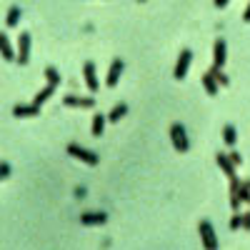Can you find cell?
<instances>
[{"mask_svg":"<svg viewBox=\"0 0 250 250\" xmlns=\"http://www.w3.org/2000/svg\"><path fill=\"white\" fill-rule=\"evenodd\" d=\"M240 203H250V180L238 183V178H235V180H230V208L238 210Z\"/></svg>","mask_w":250,"mask_h":250,"instance_id":"obj_1","label":"cell"},{"mask_svg":"<svg viewBox=\"0 0 250 250\" xmlns=\"http://www.w3.org/2000/svg\"><path fill=\"white\" fill-rule=\"evenodd\" d=\"M65 150H68L70 158H75V160H80V163L90 165V168H95V165L100 163V155H98V153H93V150H88V148H83V145H78V143H70Z\"/></svg>","mask_w":250,"mask_h":250,"instance_id":"obj_2","label":"cell"},{"mask_svg":"<svg viewBox=\"0 0 250 250\" xmlns=\"http://www.w3.org/2000/svg\"><path fill=\"white\" fill-rule=\"evenodd\" d=\"M170 140H173V148L180 155L190 150V140H188V133H185V125L183 123H173L170 125Z\"/></svg>","mask_w":250,"mask_h":250,"instance_id":"obj_3","label":"cell"},{"mask_svg":"<svg viewBox=\"0 0 250 250\" xmlns=\"http://www.w3.org/2000/svg\"><path fill=\"white\" fill-rule=\"evenodd\" d=\"M198 233H200V240H203V245H205L208 250H215V248L220 245V240H218V235H215V228L208 223V220H200V223H198Z\"/></svg>","mask_w":250,"mask_h":250,"instance_id":"obj_4","label":"cell"},{"mask_svg":"<svg viewBox=\"0 0 250 250\" xmlns=\"http://www.w3.org/2000/svg\"><path fill=\"white\" fill-rule=\"evenodd\" d=\"M190 62H193V53L188 50V48H183V50H180V58H178V62H175L173 78H175V80H183V78L188 75V68H190Z\"/></svg>","mask_w":250,"mask_h":250,"instance_id":"obj_5","label":"cell"},{"mask_svg":"<svg viewBox=\"0 0 250 250\" xmlns=\"http://www.w3.org/2000/svg\"><path fill=\"white\" fill-rule=\"evenodd\" d=\"M30 60V33H20L18 38V62L20 65H28Z\"/></svg>","mask_w":250,"mask_h":250,"instance_id":"obj_6","label":"cell"},{"mask_svg":"<svg viewBox=\"0 0 250 250\" xmlns=\"http://www.w3.org/2000/svg\"><path fill=\"white\" fill-rule=\"evenodd\" d=\"M123 70H125V62H123L120 58H115V60L110 62V70H108V78H105V85H108V88H115V85H118Z\"/></svg>","mask_w":250,"mask_h":250,"instance_id":"obj_7","label":"cell"},{"mask_svg":"<svg viewBox=\"0 0 250 250\" xmlns=\"http://www.w3.org/2000/svg\"><path fill=\"white\" fill-rule=\"evenodd\" d=\"M215 163L220 165V170H223V173H225L228 178H230V180H235V178H238V175H235L238 165H235V163L230 160V155H225V153H218V155H215Z\"/></svg>","mask_w":250,"mask_h":250,"instance_id":"obj_8","label":"cell"},{"mask_svg":"<svg viewBox=\"0 0 250 250\" xmlns=\"http://www.w3.org/2000/svg\"><path fill=\"white\" fill-rule=\"evenodd\" d=\"M62 105H68V108H95V100L93 98H80V95H65L62 98Z\"/></svg>","mask_w":250,"mask_h":250,"instance_id":"obj_9","label":"cell"},{"mask_svg":"<svg viewBox=\"0 0 250 250\" xmlns=\"http://www.w3.org/2000/svg\"><path fill=\"white\" fill-rule=\"evenodd\" d=\"M105 223H108V215H105V213H95V210H90V213H83V215H80V225H85V228L105 225Z\"/></svg>","mask_w":250,"mask_h":250,"instance_id":"obj_10","label":"cell"},{"mask_svg":"<svg viewBox=\"0 0 250 250\" xmlns=\"http://www.w3.org/2000/svg\"><path fill=\"white\" fill-rule=\"evenodd\" d=\"M83 75H85V85H88V90L90 93H98V88H100V83H98V75H95V65L88 60L85 65H83Z\"/></svg>","mask_w":250,"mask_h":250,"instance_id":"obj_11","label":"cell"},{"mask_svg":"<svg viewBox=\"0 0 250 250\" xmlns=\"http://www.w3.org/2000/svg\"><path fill=\"white\" fill-rule=\"evenodd\" d=\"M200 80H203V88H205L208 95H218L220 93V83H218V78H215L213 70H205Z\"/></svg>","mask_w":250,"mask_h":250,"instance_id":"obj_12","label":"cell"},{"mask_svg":"<svg viewBox=\"0 0 250 250\" xmlns=\"http://www.w3.org/2000/svg\"><path fill=\"white\" fill-rule=\"evenodd\" d=\"M13 115L15 118H35V115H40V105H38V103H30V105L18 103V105L13 108Z\"/></svg>","mask_w":250,"mask_h":250,"instance_id":"obj_13","label":"cell"},{"mask_svg":"<svg viewBox=\"0 0 250 250\" xmlns=\"http://www.w3.org/2000/svg\"><path fill=\"white\" fill-rule=\"evenodd\" d=\"M225 50H228V48H225V40L218 38L215 45H213V65H220V68L225 65Z\"/></svg>","mask_w":250,"mask_h":250,"instance_id":"obj_14","label":"cell"},{"mask_svg":"<svg viewBox=\"0 0 250 250\" xmlns=\"http://www.w3.org/2000/svg\"><path fill=\"white\" fill-rule=\"evenodd\" d=\"M105 123H108V115H93V125H90V133L95 138L103 135V130H105Z\"/></svg>","mask_w":250,"mask_h":250,"instance_id":"obj_15","label":"cell"},{"mask_svg":"<svg viewBox=\"0 0 250 250\" xmlns=\"http://www.w3.org/2000/svg\"><path fill=\"white\" fill-rule=\"evenodd\" d=\"M20 18H23V10H20L18 5H13V8L8 10V18H5V25H8V28H15V25L20 23Z\"/></svg>","mask_w":250,"mask_h":250,"instance_id":"obj_16","label":"cell"},{"mask_svg":"<svg viewBox=\"0 0 250 250\" xmlns=\"http://www.w3.org/2000/svg\"><path fill=\"white\" fill-rule=\"evenodd\" d=\"M0 48H3V58L10 62V60H18V55L13 53V48H10V40H8V35H0Z\"/></svg>","mask_w":250,"mask_h":250,"instance_id":"obj_17","label":"cell"},{"mask_svg":"<svg viewBox=\"0 0 250 250\" xmlns=\"http://www.w3.org/2000/svg\"><path fill=\"white\" fill-rule=\"evenodd\" d=\"M55 88H58V85H50V83H48V85H45L43 90H38V95L33 98V103H38V105H43V103H45V100H48V98L55 93Z\"/></svg>","mask_w":250,"mask_h":250,"instance_id":"obj_18","label":"cell"},{"mask_svg":"<svg viewBox=\"0 0 250 250\" xmlns=\"http://www.w3.org/2000/svg\"><path fill=\"white\" fill-rule=\"evenodd\" d=\"M125 113H128V105H125V103H118V105L108 113V120L110 123H118L120 118H125Z\"/></svg>","mask_w":250,"mask_h":250,"instance_id":"obj_19","label":"cell"},{"mask_svg":"<svg viewBox=\"0 0 250 250\" xmlns=\"http://www.w3.org/2000/svg\"><path fill=\"white\" fill-rule=\"evenodd\" d=\"M223 140L228 145H235L238 143V130L233 128V125H225V128H223Z\"/></svg>","mask_w":250,"mask_h":250,"instance_id":"obj_20","label":"cell"},{"mask_svg":"<svg viewBox=\"0 0 250 250\" xmlns=\"http://www.w3.org/2000/svg\"><path fill=\"white\" fill-rule=\"evenodd\" d=\"M45 80L50 83V85H60V83H62V75H60L53 65H48V68H45Z\"/></svg>","mask_w":250,"mask_h":250,"instance_id":"obj_21","label":"cell"},{"mask_svg":"<svg viewBox=\"0 0 250 250\" xmlns=\"http://www.w3.org/2000/svg\"><path fill=\"white\" fill-rule=\"evenodd\" d=\"M210 70L215 73V78H218V83H220V85H223V88H228V85H230V78H228V75L223 73V68H220V65H213Z\"/></svg>","mask_w":250,"mask_h":250,"instance_id":"obj_22","label":"cell"},{"mask_svg":"<svg viewBox=\"0 0 250 250\" xmlns=\"http://www.w3.org/2000/svg\"><path fill=\"white\" fill-rule=\"evenodd\" d=\"M240 228H243V215L235 213V215L230 218V230H240Z\"/></svg>","mask_w":250,"mask_h":250,"instance_id":"obj_23","label":"cell"},{"mask_svg":"<svg viewBox=\"0 0 250 250\" xmlns=\"http://www.w3.org/2000/svg\"><path fill=\"white\" fill-rule=\"evenodd\" d=\"M0 178H3V180L10 178V163H5V160L0 163Z\"/></svg>","mask_w":250,"mask_h":250,"instance_id":"obj_24","label":"cell"},{"mask_svg":"<svg viewBox=\"0 0 250 250\" xmlns=\"http://www.w3.org/2000/svg\"><path fill=\"white\" fill-rule=\"evenodd\" d=\"M73 195H75L78 200H83V198H85V195H88V190H85V188H83V185H78V188H75V190H73Z\"/></svg>","mask_w":250,"mask_h":250,"instance_id":"obj_25","label":"cell"},{"mask_svg":"<svg viewBox=\"0 0 250 250\" xmlns=\"http://www.w3.org/2000/svg\"><path fill=\"white\" fill-rule=\"evenodd\" d=\"M228 155H230V160H233L235 165H243V155H240V153H235V150H233V153H228Z\"/></svg>","mask_w":250,"mask_h":250,"instance_id":"obj_26","label":"cell"},{"mask_svg":"<svg viewBox=\"0 0 250 250\" xmlns=\"http://www.w3.org/2000/svg\"><path fill=\"white\" fill-rule=\"evenodd\" d=\"M243 230H250V213H243Z\"/></svg>","mask_w":250,"mask_h":250,"instance_id":"obj_27","label":"cell"},{"mask_svg":"<svg viewBox=\"0 0 250 250\" xmlns=\"http://www.w3.org/2000/svg\"><path fill=\"white\" fill-rule=\"evenodd\" d=\"M243 20H245V23H250V3H248V8H245V13H243Z\"/></svg>","mask_w":250,"mask_h":250,"instance_id":"obj_28","label":"cell"},{"mask_svg":"<svg viewBox=\"0 0 250 250\" xmlns=\"http://www.w3.org/2000/svg\"><path fill=\"white\" fill-rule=\"evenodd\" d=\"M228 5V0H215V8H225Z\"/></svg>","mask_w":250,"mask_h":250,"instance_id":"obj_29","label":"cell"},{"mask_svg":"<svg viewBox=\"0 0 250 250\" xmlns=\"http://www.w3.org/2000/svg\"><path fill=\"white\" fill-rule=\"evenodd\" d=\"M138 3H143V0H138Z\"/></svg>","mask_w":250,"mask_h":250,"instance_id":"obj_30","label":"cell"}]
</instances>
